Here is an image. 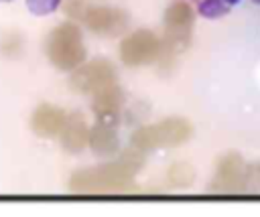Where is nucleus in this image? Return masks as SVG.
Masks as SVG:
<instances>
[{
	"mask_svg": "<svg viewBox=\"0 0 260 217\" xmlns=\"http://www.w3.org/2000/svg\"><path fill=\"white\" fill-rule=\"evenodd\" d=\"M142 166V152L128 148L118 158H112L104 164L77 170L69 187L75 193H118L134 185V176Z\"/></svg>",
	"mask_w": 260,
	"mask_h": 217,
	"instance_id": "nucleus-1",
	"label": "nucleus"
},
{
	"mask_svg": "<svg viewBox=\"0 0 260 217\" xmlns=\"http://www.w3.org/2000/svg\"><path fill=\"white\" fill-rule=\"evenodd\" d=\"M45 55L49 63L65 73H71L87 61V49L83 43V32L75 20H67L55 26L45 41Z\"/></svg>",
	"mask_w": 260,
	"mask_h": 217,
	"instance_id": "nucleus-2",
	"label": "nucleus"
},
{
	"mask_svg": "<svg viewBox=\"0 0 260 217\" xmlns=\"http://www.w3.org/2000/svg\"><path fill=\"white\" fill-rule=\"evenodd\" d=\"M191 134H193L191 122L185 118L173 116V118H165L156 124H146V126H140L138 130H134L132 138H130V146L140 152L175 148V146L189 142Z\"/></svg>",
	"mask_w": 260,
	"mask_h": 217,
	"instance_id": "nucleus-3",
	"label": "nucleus"
},
{
	"mask_svg": "<svg viewBox=\"0 0 260 217\" xmlns=\"http://www.w3.org/2000/svg\"><path fill=\"white\" fill-rule=\"evenodd\" d=\"M118 53H120V59L124 65L144 67V65H152L158 59H162L165 47L156 32H152L148 28H136L122 39Z\"/></svg>",
	"mask_w": 260,
	"mask_h": 217,
	"instance_id": "nucleus-4",
	"label": "nucleus"
},
{
	"mask_svg": "<svg viewBox=\"0 0 260 217\" xmlns=\"http://www.w3.org/2000/svg\"><path fill=\"white\" fill-rule=\"evenodd\" d=\"M195 24V10L185 0H175L165 10V53H179L189 47L191 30Z\"/></svg>",
	"mask_w": 260,
	"mask_h": 217,
	"instance_id": "nucleus-5",
	"label": "nucleus"
},
{
	"mask_svg": "<svg viewBox=\"0 0 260 217\" xmlns=\"http://www.w3.org/2000/svg\"><path fill=\"white\" fill-rule=\"evenodd\" d=\"M254 185V166H250L240 154H225L217 160L211 189L217 193H240Z\"/></svg>",
	"mask_w": 260,
	"mask_h": 217,
	"instance_id": "nucleus-6",
	"label": "nucleus"
},
{
	"mask_svg": "<svg viewBox=\"0 0 260 217\" xmlns=\"http://www.w3.org/2000/svg\"><path fill=\"white\" fill-rule=\"evenodd\" d=\"M118 71L114 67V63L106 61V59H91L85 61L83 65H79L77 69L71 71L69 77V85L77 91V93H98L100 89L118 83Z\"/></svg>",
	"mask_w": 260,
	"mask_h": 217,
	"instance_id": "nucleus-7",
	"label": "nucleus"
},
{
	"mask_svg": "<svg viewBox=\"0 0 260 217\" xmlns=\"http://www.w3.org/2000/svg\"><path fill=\"white\" fill-rule=\"evenodd\" d=\"M81 22L95 34L102 37H120L128 30L130 18L124 10L112 6H87Z\"/></svg>",
	"mask_w": 260,
	"mask_h": 217,
	"instance_id": "nucleus-8",
	"label": "nucleus"
},
{
	"mask_svg": "<svg viewBox=\"0 0 260 217\" xmlns=\"http://www.w3.org/2000/svg\"><path fill=\"white\" fill-rule=\"evenodd\" d=\"M122 105H124V91L118 83L108 85L91 95V114L100 124L118 126L122 118Z\"/></svg>",
	"mask_w": 260,
	"mask_h": 217,
	"instance_id": "nucleus-9",
	"label": "nucleus"
},
{
	"mask_svg": "<svg viewBox=\"0 0 260 217\" xmlns=\"http://www.w3.org/2000/svg\"><path fill=\"white\" fill-rule=\"evenodd\" d=\"M69 114L53 103H39L30 116V130L41 138H59Z\"/></svg>",
	"mask_w": 260,
	"mask_h": 217,
	"instance_id": "nucleus-10",
	"label": "nucleus"
},
{
	"mask_svg": "<svg viewBox=\"0 0 260 217\" xmlns=\"http://www.w3.org/2000/svg\"><path fill=\"white\" fill-rule=\"evenodd\" d=\"M89 150L95 156L102 158H114L120 154L122 144H120V134H118V126H110V124H100L95 122L89 128V140H87Z\"/></svg>",
	"mask_w": 260,
	"mask_h": 217,
	"instance_id": "nucleus-11",
	"label": "nucleus"
},
{
	"mask_svg": "<svg viewBox=\"0 0 260 217\" xmlns=\"http://www.w3.org/2000/svg\"><path fill=\"white\" fill-rule=\"evenodd\" d=\"M89 124L85 120L83 114L75 112V114H69L67 118V124L63 128V132L59 134V142L61 146L71 152V154H77L81 152L85 146H87V140H89Z\"/></svg>",
	"mask_w": 260,
	"mask_h": 217,
	"instance_id": "nucleus-12",
	"label": "nucleus"
},
{
	"mask_svg": "<svg viewBox=\"0 0 260 217\" xmlns=\"http://www.w3.org/2000/svg\"><path fill=\"white\" fill-rule=\"evenodd\" d=\"M230 4L225 0H199L197 2V14L205 20H217L223 18L225 14H230Z\"/></svg>",
	"mask_w": 260,
	"mask_h": 217,
	"instance_id": "nucleus-13",
	"label": "nucleus"
},
{
	"mask_svg": "<svg viewBox=\"0 0 260 217\" xmlns=\"http://www.w3.org/2000/svg\"><path fill=\"white\" fill-rule=\"evenodd\" d=\"M24 6L32 16L43 18L55 14L63 6V0H24Z\"/></svg>",
	"mask_w": 260,
	"mask_h": 217,
	"instance_id": "nucleus-14",
	"label": "nucleus"
},
{
	"mask_svg": "<svg viewBox=\"0 0 260 217\" xmlns=\"http://www.w3.org/2000/svg\"><path fill=\"white\" fill-rule=\"evenodd\" d=\"M193 168L187 166V164H175L169 168V180L175 185V187H187L193 183Z\"/></svg>",
	"mask_w": 260,
	"mask_h": 217,
	"instance_id": "nucleus-15",
	"label": "nucleus"
},
{
	"mask_svg": "<svg viewBox=\"0 0 260 217\" xmlns=\"http://www.w3.org/2000/svg\"><path fill=\"white\" fill-rule=\"evenodd\" d=\"M24 41H22V37L20 34H16V32H10L8 37H4V41L0 43V51H2V55L4 57H18L20 53H22V45Z\"/></svg>",
	"mask_w": 260,
	"mask_h": 217,
	"instance_id": "nucleus-16",
	"label": "nucleus"
},
{
	"mask_svg": "<svg viewBox=\"0 0 260 217\" xmlns=\"http://www.w3.org/2000/svg\"><path fill=\"white\" fill-rule=\"evenodd\" d=\"M254 183L260 187V164H256V166H254Z\"/></svg>",
	"mask_w": 260,
	"mask_h": 217,
	"instance_id": "nucleus-17",
	"label": "nucleus"
},
{
	"mask_svg": "<svg viewBox=\"0 0 260 217\" xmlns=\"http://www.w3.org/2000/svg\"><path fill=\"white\" fill-rule=\"evenodd\" d=\"M225 2H228V4H230V6H238V4H240V2H242V0H225Z\"/></svg>",
	"mask_w": 260,
	"mask_h": 217,
	"instance_id": "nucleus-18",
	"label": "nucleus"
},
{
	"mask_svg": "<svg viewBox=\"0 0 260 217\" xmlns=\"http://www.w3.org/2000/svg\"><path fill=\"white\" fill-rule=\"evenodd\" d=\"M252 2H254V4H258V6H260V0H252Z\"/></svg>",
	"mask_w": 260,
	"mask_h": 217,
	"instance_id": "nucleus-19",
	"label": "nucleus"
},
{
	"mask_svg": "<svg viewBox=\"0 0 260 217\" xmlns=\"http://www.w3.org/2000/svg\"><path fill=\"white\" fill-rule=\"evenodd\" d=\"M0 2H12V0H0Z\"/></svg>",
	"mask_w": 260,
	"mask_h": 217,
	"instance_id": "nucleus-20",
	"label": "nucleus"
}]
</instances>
